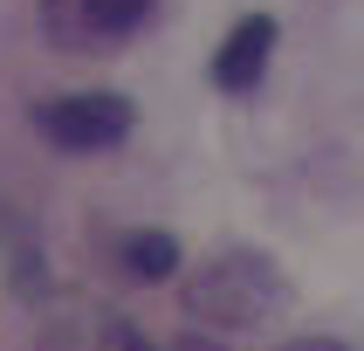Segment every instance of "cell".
<instances>
[{
    "label": "cell",
    "instance_id": "6da1fadb",
    "mask_svg": "<svg viewBox=\"0 0 364 351\" xmlns=\"http://www.w3.org/2000/svg\"><path fill=\"white\" fill-rule=\"evenodd\" d=\"M186 310L213 330H262L289 310V276L255 248H227L186 283Z\"/></svg>",
    "mask_w": 364,
    "mask_h": 351
},
{
    "label": "cell",
    "instance_id": "7a4b0ae2",
    "mask_svg": "<svg viewBox=\"0 0 364 351\" xmlns=\"http://www.w3.org/2000/svg\"><path fill=\"white\" fill-rule=\"evenodd\" d=\"M131 97L117 90H82V97H55V103H35V131L55 152H110V145L131 138Z\"/></svg>",
    "mask_w": 364,
    "mask_h": 351
},
{
    "label": "cell",
    "instance_id": "3957f363",
    "mask_svg": "<svg viewBox=\"0 0 364 351\" xmlns=\"http://www.w3.org/2000/svg\"><path fill=\"white\" fill-rule=\"evenodd\" d=\"M41 7V35L69 48V56H97V48H117L144 28L151 0H35Z\"/></svg>",
    "mask_w": 364,
    "mask_h": 351
},
{
    "label": "cell",
    "instance_id": "277c9868",
    "mask_svg": "<svg viewBox=\"0 0 364 351\" xmlns=\"http://www.w3.org/2000/svg\"><path fill=\"white\" fill-rule=\"evenodd\" d=\"M268 56H275V21H268V14H247V21H234L227 48L213 56V83L241 97V90H255V83H262Z\"/></svg>",
    "mask_w": 364,
    "mask_h": 351
},
{
    "label": "cell",
    "instance_id": "5b68a950",
    "mask_svg": "<svg viewBox=\"0 0 364 351\" xmlns=\"http://www.w3.org/2000/svg\"><path fill=\"white\" fill-rule=\"evenodd\" d=\"M117 262L131 268L138 283H159V276H172V268H179V241H172V234L138 227V234H124V241H117Z\"/></svg>",
    "mask_w": 364,
    "mask_h": 351
},
{
    "label": "cell",
    "instance_id": "8992f818",
    "mask_svg": "<svg viewBox=\"0 0 364 351\" xmlns=\"http://www.w3.org/2000/svg\"><path fill=\"white\" fill-rule=\"evenodd\" d=\"M282 351H350V345H337V337H289Z\"/></svg>",
    "mask_w": 364,
    "mask_h": 351
},
{
    "label": "cell",
    "instance_id": "52a82bcc",
    "mask_svg": "<svg viewBox=\"0 0 364 351\" xmlns=\"http://www.w3.org/2000/svg\"><path fill=\"white\" fill-rule=\"evenodd\" d=\"M172 351H227V345H213L206 330H186V337H179V345H172Z\"/></svg>",
    "mask_w": 364,
    "mask_h": 351
},
{
    "label": "cell",
    "instance_id": "ba28073f",
    "mask_svg": "<svg viewBox=\"0 0 364 351\" xmlns=\"http://www.w3.org/2000/svg\"><path fill=\"white\" fill-rule=\"evenodd\" d=\"M124 345H131V337H124ZM131 351H144V345H131Z\"/></svg>",
    "mask_w": 364,
    "mask_h": 351
}]
</instances>
